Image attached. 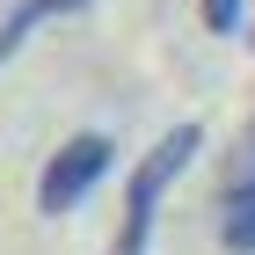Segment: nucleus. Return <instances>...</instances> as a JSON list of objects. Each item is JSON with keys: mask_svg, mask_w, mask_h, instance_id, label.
Masks as SVG:
<instances>
[{"mask_svg": "<svg viewBox=\"0 0 255 255\" xmlns=\"http://www.w3.org/2000/svg\"><path fill=\"white\" fill-rule=\"evenodd\" d=\"M197 146H204V124H175V131L153 138V153L131 168V182H124V219H117V241H110V255H146L153 248V219H160V197L175 190V175L197 160Z\"/></svg>", "mask_w": 255, "mask_h": 255, "instance_id": "f257e3e1", "label": "nucleus"}, {"mask_svg": "<svg viewBox=\"0 0 255 255\" xmlns=\"http://www.w3.org/2000/svg\"><path fill=\"white\" fill-rule=\"evenodd\" d=\"M110 168H117V146H110L102 131H73L59 153L44 160V175H37V212H44V219L73 212L80 197H88L102 175H110Z\"/></svg>", "mask_w": 255, "mask_h": 255, "instance_id": "f03ea898", "label": "nucleus"}, {"mask_svg": "<svg viewBox=\"0 0 255 255\" xmlns=\"http://www.w3.org/2000/svg\"><path fill=\"white\" fill-rule=\"evenodd\" d=\"M197 15H204V29H212V37H234L241 15H248V0H197Z\"/></svg>", "mask_w": 255, "mask_h": 255, "instance_id": "39448f33", "label": "nucleus"}, {"mask_svg": "<svg viewBox=\"0 0 255 255\" xmlns=\"http://www.w3.org/2000/svg\"><path fill=\"white\" fill-rule=\"evenodd\" d=\"M80 7H88V0H22L15 15L0 22V66L15 59L22 44H29V37H37V29H44V22H59V15H80Z\"/></svg>", "mask_w": 255, "mask_h": 255, "instance_id": "7ed1b4c3", "label": "nucleus"}, {"mask_svg": "<svg viewBox=\"0 0 255 255\" xmlns=\"http://www.w3.org/2000/svg\"><path fill=\"white\" fill-rule=\"evenodd\" d=\"M219 241H226V248H241V255H255V190H226Z\"/></svg>", "mask_w": 255, "mask_h": 255, "instance_id": "20e7f679", "label": "nucleus"}, {"mask_svg": "<svg viewBox=\"0 0 255 255\" xmlns=\"http://www.w3.org/2000/svg\"><path fill=\"white\" fill-rule=\"evenodd\" d=\"M226 190H255V117H248V131H241V168H234Z\"/></svg>", "mask_w": 255, "mask_h": 255, "instance_id": "423d86ee", "label": "nucleus"}]
</instances>
